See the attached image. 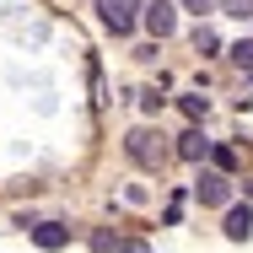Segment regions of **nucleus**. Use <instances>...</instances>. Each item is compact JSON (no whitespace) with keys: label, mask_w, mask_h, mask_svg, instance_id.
<instances>
[{"label":"nucleus","mask_w":253,"mask_h":253,"mask_svg":"<svg viewBox=\"0 0 253 253\" xmlns=\"http://www.w3.org/2000/svg\"><path fill=\"white\" fill-rule=\"evenodd\" d=\"M215 156V167H221V172H232V167H237V151H232V146H221V151H210Z\"/></svg>","instance_id":"10"},{"label":"nucleus","mask_w":253,"mask_h":253,"mask_svg":"<svg viewBox=\"0 0 253 253\" xmlns=\"http://www.w3.org/2000/svg\"><path fill=\"white\" fill-rule=\"evenodd\" d=\"M200 205H232V178L221 167H200V183H194Z\"/></svg>","instance_id":"3"},{"label":"nucleus","mask_w":253,"mask_h":253,"mask_svg":"<svg viewBox=\"0 0 253 253\" xmlns=\"http://www.w3.org/2000/svg\"><path fill=\"white\" fill-rule=\"evenodd\" d=\"M232 59H237V65H248V70H253V43H237V49H232Z\"/></svg>","instance_id":"12"},{"label":"nucleus","mask_w":253,"mask_h":253,"mask_svg":"<svg viewBox=\"0 0 253 253\" xmlns=\"http://www.w3.org/2000/svg\"><path fill=\"white\" fill-rule=\"evenodd\" d=\"M140 22H146L151 38H172V27H178V5H172V0H146V16H140Z\"/></svg>","instance_id":"4"},{"label":"nucleus","mask_w":253,"mask_h":253,"mask_svg":"<svg viewBox=\"0 0 253 253\" xmlns=\"http://www.w3.org/2000/svg\"><path fill=\"white\" fill-rule=\"evenodd\" d=\"M162 140H167L162 129L140 124V129H129V135H124V151H129V162H135V167H162V156H167V146H162Z\"/></svg>","instance_id":"1"},{"label":"nucleus","mask_w":253,"mask_h":253,"mask_svg":"<svg viewBox=\"0 0 253 253\" xmlns=\"http://www.w3.org/2000/svg\"><path fill=\"white\" fill-rule=\"evenodd\" d=\"M194 49H205V54H215V49H221V43H215V33H210V27H194Z\"/></svg>","instance_id":"9"},{"label":"nucleus","mask_w":253,"mask_h":253,"mask_svg":"<svg viewBox=\"0 0 253 253\" xmlns=\"http://www.w3.org/2000/svg\"><path fill=\"white\" fill-rule=\"evenodd\" d=\"M183 5H189V11H210V0H183Z\"/></svg>","instance_id":"13"},{"label":"nucleus","mask_w":253,"mask_h":253,"mask_svg":"<svg viewBox=\"0 0 253 253\" xmlns=\"http://www.w3.org/2000/svg\"><path fill=\"white\" fill-rule=\"evenodd\" d=\"M221 232H226L232 243H248V232H253V210H248V205H232V210H226V226H221Z\"/></svg>","instance_id":"6"},{"label":"nucleus","mask_w":253,"mask_h":253,"mask_svg":"<svg viewBox=\"0 0 253 253\" xmlns=\"http://www.w3.org/2000/svg\"><path fill=\"white\" fill-rule=\"evenodd\" d=\"M119 253H146V243H124V248H119Z\"/></svg>","instance_id":"14"},{"label":"nucleus","mask_w":253,"mask_h":253,"mask_svg":"<svg viewBox=\"0 0 253 253\" xmlns=\"http://www.w3.org/2000/svg\"><path fill=\"white\" fill-rule=\"evenodd\" d=\"M205 108H210V102H205L200 92H194V97H183V113H189V119H205Z\"/></svg>","instance_id":"11"},{"label":"nucleus","mask_w":253,"mask_h":253,"mask_svg":"<svg viewBox=\"0 0 253 253\" xmlns=\"http://www.w3.org/2000/svg\"><path fill=\"white\" fill-rule=\"evenodd\" d=\"M33 243H38L43 253H59L65 243H70V226H59V221H38V226H33Z\"/></svg>","instance_id":"5"},{"label":"nucleus","mask_w":253,"mask_h":253,"mask_svg":"<svg viewBox=\"0 0 253 253\" xmlns=\"http://www.w3.org/2000/svg\"><path fill=\"white\" fill-rule=\"evenodd\" d=\"M140 16H146V5H140V0H97V22L113 33V38H129Z\"/></svg>","instance_id":"2"},{"label":"nucleus","mask_w":253,"mask_h":253,"mask_svg":"<svg viewBox=\"0 0 253 253\" xmlns=\"http://www.w3.org/2000/svg\"><path fill=\"white\" fill-rule=\"evenodd\" d=\"M221 11L237 16V22H253V0H221Z\"/></svg>","instance_id":"8"},{"label":"nucleus","mask_w":253,"mask_h":253,"mask_svg":"<svg viewBox=\"0 0 253 253\" xmlns=\"http://www.w3.org/2000/svg\"><path fill=\"white\" fill-rule=\"evenodd\" d=\"M178 156H183V162H205V156H210L205 129H183V135H178Z\"/></svg>","instance_id":"7"}]
</instances>
